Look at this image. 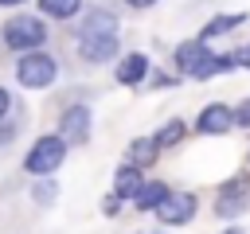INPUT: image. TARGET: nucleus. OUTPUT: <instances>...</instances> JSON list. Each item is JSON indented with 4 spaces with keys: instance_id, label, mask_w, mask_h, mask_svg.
I'll return each instance as SVG.
<instances>
[{
    "instance_id": "f257e3e1",
    "label": "nucleus",
    "mask_w": 250,
    "mask_h": 234,
    "mask_svg": "<svg viewBox=\"0 0 250 234\" xmlns=\"http://www.w3.org/2000/svg\"><path fill=\"white\" fill-rule=\"evenodd\" d=\"M176 62H180V70H184V74H191V78H199V82H203V78H211V74H219V70H230V66H234L230 58L211 55L199 39H195V43H184V47L176 51Z\"/></svg>"
},
{
    "instance_id": "f03ea898",
    "label": "nucleus",
    "mask_w": 250,
    "mask_h": 234,
    "mask_svg": "<svg viewBox=\"0 0 250 234\" xmlns=\"http://www.w3.org/2000/svg\"><path fill=\"white\" fill-rule=\"evenodd\" d=\"M62 156H66V140L62 136H39L27 152V172L31 176H51L55 168H62Z\"/></svg>"
},
{
    "instance_id": "7ed1b4c3",
    "label": "nucleus",
    "mask_w": 250,
    "mask_h": 234,
    "mask_svg": "<svg viewBox=\"0 0 250 234\" xmlns=\"http://www.w3.org/2000/svg\"><path fill=\"white\" fill-rule=\"evenodd\" d=\"M43 23L39 20H31V16H16V20H8V27H4V43L12 47V51H31L35 55V47L43 43Z\"/></svg>"
},
{
    "instance_id": "20e7f679",
    "label": "nucleus",
    "mask_w": 250,
    "mask_h": 234,
    "mask_svg": "<svg viewBox=\"0 0 250 234\" xmlns=\"http://www.w3.org/2000/svg\"><path fill=\"white\" fill-rule=\"evenodd\" d=\"M16 74H20V82H23V86H31V90H43V86H51V82H55V58H47L43 51H35V55H23Z\"/></svg>"
},
{
    "instance_id": "39448f33",
    "label": "nucleus",
    "mask_w": 250,
    "mask_h": 234,
    "mask_svg": "<svg viewBox=\"0 0 250 234\" xmlns=\"http://www.w3.org/2000/svg\"><path fill=\"white\" fill-rule=\"evenodd\" d=\"M191 214H195V195H168V199L156 207V218H160V222H168V226L188 222Z\"/></svg>"
},
{
    "instance_id": "423d86ee",
    "label": "nucleus",
    "mask_w": 250,
    "mask_h": 234,
    "mask_svg": "<svg viewBox=\"0 0 250 234\" xmlns=\"http://www.w3.org/2000/svg\"><path fill=\"white\" fill-rule=\"evenodd\" d=\"M90 136V109L86 105H70L62 113V140H86Z\"/></svg>"
},
{
    "instance_id": "0eeeda50",
    "label": "nucleus",
    "mask_w": 250,
    "mask_h": 234,
    "mask_svg": "<svg viewBox=\"0 0 250 234\" xmlns=\"http://www.w3.org/2000/svg\"><path fill=\"white\" fill-rule=\"evenodd\" d=\"M234 125V113L227 109V105H207L203 113H199V133H211V136H223L227 129Z\"/></svg>"
},
{
    "instance_id": "6e6552de",
    "label": "nucleus",
    "mask_w": 250,
    "mask_h": 234,
    "mask_svg": "<svg viewBox=\"0 0 250 234\" xmlns=\"http://www.w3.org/2000/svg\"><path fill=\"white\" fill-rule=\"evenodd\" d=\"M113 31H117V20L109 12H94L82 20V39H113Z\"/></svg>"
},
{
    "instance_id": "1a4fd4ad",
    "label": "nucleus",
    "mask_w": 250,
    "mask_h": 234,
    "mask_svg": "<svg viewBox=\"0 0 250 234\" xmlns=\"http://www.w3.org/2000/svg\"><path fill=\"white\" fill-rule=\"evenodd\" d=\"M145 70H148V58H145V55H129V58L117 66V82H121V86H137V82L145 78Z\"/></svg>"
},
{
    "instance_id": "9d476101",
    "label": "nucleus",
    "mask_w": 250,
    "mask_h": 234,
    "mask_svg": "<svg viewBox=\"0 0 250 234\" xmlns=\"http://www.w3.org/2000/svg\"><path fill=\"white\" fill-rule=\"evenodd\" d=\"M242 195H246V187H242L238 179H234V183H227V187L219 191V214H227V218H230V214H238V211L246 207V203H242Z\"/></svg>"
},
{
    "instance_id": "9b49d317",
    "label": "nucleus",
    "mask_w": 250,
    "mask_h": 234,
    "mask_svg": "<svg viewBox=\"0 0 250 234\" xmlns=\"http://www.w3.org/2000/svg\"><path fill=\"white\" fill-rule=\"evenodd\" d=\"M113 51H117V39H82V47H78V55L90 62H105Z\"/></svg>"
},
{
    "instance_id": "f8f14e48",
    "label": "nucleus",
    "mask_w": 250,
    "mask_h": 234,
    "mask_svg": "<svg viewBox=\"0 0 250 234\" xmlns=\"http://www.w3.org/2000/svg\"><path fill=\"white\" fill-rule=\"evenodd\" d=\"M113 187H117V191H113L117 199H137L145 183H141V176H137V168H121V172H117V179H113Z\"/></svg>"
},
{
    "instance_id": "ddd939ff",
    "label": "nucleus",
    "mask_w": 250,
    "mask_h": 234,
    "mask_svg": "<svg viewBox=\"0 0 250 234\" xmlns=\"http://www.w3.org/2000/svg\"><path fill=\"white\" fill-rule=\"evenodd\" d=\"M156 152H160L156 136H148V140H133V148H129V168H145V164H152Z\"/></svg>"
},
{
    "instance_id": "4468645a",
    "label": "nucleus",
    "mask_w": 250,
    "mask_h": 234,
    "mask_svg": "<svg viewBox=\"0 0 250 234\" xmlns=\"http://www.w3.org/2000/svg\"><path fill=\"white\" fill-rule=\"evenodd\" d=\"M168 195H172V191H168L164 183H145V187H141V195H137V207H141V211H156Z\"/></svg>"
},
{
    "instance_id": "2eb2a0df",
    "label": "nucleus",
    "mask_w": 250,
    "mask_h": 234,
    "mask_svg": "<svg viewBox=\"0 0 250 234\" xmlns=\"http://www.w3.org/2000/svg\"><path fill=\"white\" fill-rule=\"evenodd\" d=\"M39 8L47 16H55V20H70L78 12V0H39Z\"/></svg>"
},
{
    "instance_id": "dca6fc26",
    "label": "nucleus",
    "mask_w": 250,
    "mask_h": 234,
    "mask_svg": "<svg viewBox=\"0 0 250 234\" xmlns=\"http://www.w3.org/2000/svg\"><path fill=\"white\" fill-rule=\"evenodd\" d=\"M242 23V16L234 12V16H219V20H211L207 27H203V39H211V35H223V31H230V27H238Z\"/></svg>"
},
{
    "instance_id": "f3484780",
    "label": "nucleus",
    "mask_w": 250,
    "mask_h": 234,
    "mask_svg": "<svg viewBox=\"0 0 250 234\" xmlns=\"http://www.w3.org/2000/svg\"><path fill=\"white\" fill-rule=\"evenodd\" d=\"M180 136H184V121H168V125L156 133V144H160V148H168V144H176Z\"/></svg>"
},
{
    "instance_id": "a211bd4d",
    "label": "nucleus",
    "mask_w": 250,
    "mask_h": 234,
    "mask_svg": "<svg viewBox=\"0 0 250 234\" xmlns=\"http://www.w3.org/2000/svg\"><path fill=\"white\" fill-rule=\"evenodd\" d=\"M230 62H234V66H250V43H242V47L230 55Z\"/></svg>"
},
{
    "instance_id": "6ab92c4d",
    "label": "nucleus",
    "mask_w": 250,
    "mask_h": 234,
    "mask_svg": "<svg viewBox=\"0 0 250 234\" xmlns=\"http://www.w3.org/2000/svg\"><path fill=\"white\" fill-rule=\"evenodd\" d=\"M234 121H238V125H246V129H250V98H246V101H242V105H238V113H234Z\"/></svg>"
},
{
    "instance_id": "aec40b11",
    "label": "nucleus",
    "mask_w": 250,
    "mask_h": 234,
    "mask_svg": "<svg viewBox=\"0 0 250 234\" xmlns=\"http://www.w3.org/2000/svg\"><path fill=\"white\" fill-rule=\"evenodd\" d=\"M8 105H12V98H8V90H0V117L8 113Z\"/></svg>"
},
{
    "instance_id": "412c9836",
    "label": "nucleus",
    "mask_w": 250,
    "mask_h": 234,
    "mask_svg": "<svg viewBox=\"0 0 250 234\" xmlns=\"http://www.w3.org/2000/svg\"><path fill=\"white\" fill-rule=\"evenodd\" d=\"M12 140V125H0V144H8Z\"/></svg>"
},
{
    "instance_id": "4be33fe9",
    "label": "nucleus",
    "mask_w": 250,
    "mask_h": 234,
    "mask_svg": "<svg viewBox=\"0 0 250 234\" xmlns=\"http://www.w3.org/2000/svg\"><path fill=\"white\" fill-rule=\"evenodd\" d=\"M133 8H148V4H156V0H129Z\"/></svg>"
},
{
    "instance_id": "5701e85b",
    "label": "nucleus",
    "mask_w": 250,
    "mask_h": 234,
    "mask_svg": "<svg viewBox=\"0 0 250 234\" xmlns=\"http://www.w3.org/2000/svg\"><path fill=\"white\" fill-rule=\"evenodd\" d=\"M0 4H20V0H0Z\"/></svg>"
},
{
    "instance_id": "b1692460",
    "label": "nucleus",
    "mask_w": 250,
    "mask_h": 234,
    "mask_svg": "<svg viewBox=\"0 0 250 234\" xmlns=\"http://www.w3.org/2000/svg\"><path fill=\"white\" fill-rule=\"evenodd\" d=\"M227 234H238V230H227Z\"/></svg>"
}]
</instances>
